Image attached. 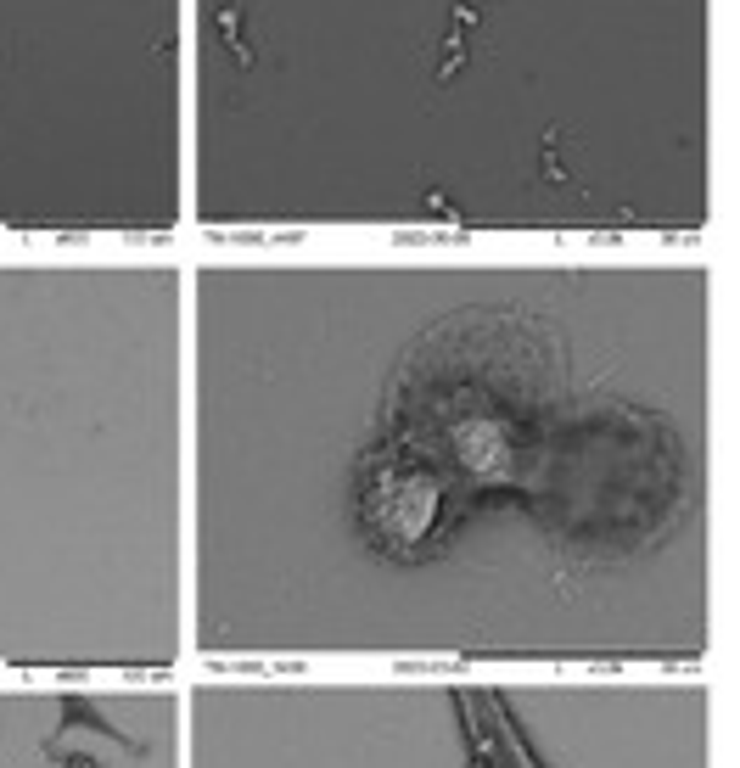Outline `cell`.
Returning <instances> with one entry per match:
<instances>
[{
    "instance_id": "1",
    "label": "cell",
    "mask_w": 740,
    "mask_h": 768,
    "mask_svg": "<svg viewBox=\"0 0 740 768\" xmlns=\"http://www.w3.org/2000/svg\"><path fill=\"white\" fill-rule=\"evenodd\" d=\"M62 763H68V768H101V763H96V757H90V752H68V757H62Z\"/></svg>"
}]
</instances>
